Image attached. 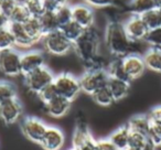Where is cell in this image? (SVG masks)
Wrapping results in <instances>:
<instances>
[{"mask_svg": "<svg viewBox=\"0 0 161 150\" xmlns=\"http://www.w3.org/2000/svg\"><path fill=\"white\" fill-rule=\"evenodd\" d=\"M104 42L109 54L114 58H123L131 53L132 42L128 38L124 23L119 21H109L104 33Z\"/></svg>", "mask_w": 161, "mask_h": 150, "instance_id": "cell-1", "label": "cell"}, {"mask_svg": "<svg viewBox=\"0 0 161 150\" xmlns=\"http://www.w3.org/2000/svg\"><path fill=\"white\" fill-rule=\"evenodd\" d=\"M99 47L101 36L96 28L93 27L84 31L82 36L73 44V50L84 64H86L99 55Z\"/></svg>", "mask_w": 161, "mask_h": 150, "instance_id": "cell-2", "label": "cell"}, {"mask_svg": "<svg viewBox=\"0 0 161 150\" xmlns=\"http://www.w3.org/2000/svg\"><path fill=\"white\" fill-rule=\"evenodd\" d=\"M53 84L56 88L58 96L64 97L65 99L72 102L82 92L78 77L71 73H61L54 77Z\"/></svg>", "mask_w": 161, "mask_h": 150, "instance_id": "cell-3", "label": "cell"}, {"mask_svg": "<svg viewBox=\"0 0 161 150\" xmlns=\"http://www.w3.org/2000/svg\"><path fill=\"white\" fill-rule=\"evenodd\" d=\"M78 80L82 92L92 96L94 93L107 85L109 75L107 73V69H97V71L85 69V72L78 77Z\"/></svg>", "mask_w": 161, "mask_h": 150, "instance_id": "cell-4", "label": "cell"}, {"mask_svg": "<svg viewBox=\"0 0 161 150\" xmlns=\"http://www.w3.org/2000/svg\"><path fill=\"white\" fill-rule=\"evenodd\" d=\"M41 42L44 51L51 55L63 56L73 50V43L69 42L60 30L44 36Z\"/></svg>", "mask_w": 161, "mask_h": 150, "instance_id": "cell-5", "label": "cell"}, {"mask_svg": "<svg viewBox=\"0 0 161 150\" xmlns=\"http://www.w3.org/2000/svg\"><path fill=\"white\" fill-rule=\"evenodd\" d=\"M55 75L47 66H43L25 76V84L27 88L33 94L38 95L47 86L53 83Z\"/></svg>", "mask_w": 161, "mask_h": 150, "instance_id": "cell-6", "label": "cell"}, {"mask_svg": "<svg viewBox=\"0 0 161 150\" xmlns=\"http://www.w3.org/2000/svg\"><path fill=\"white\" fill-rule=\"evenodd\" d=\"M0 72L8 77L21 75V53L17 49L0 52Z\"/></svg>", "mask_w": 161, "mask_h": 150, "instance_id": "cell-7", "label": "cell"}, {"mask_svg": "<svg viewBox=\"0 0 161 150\" xmlns=\"http://www.w3.org/2000/svg\"><path fill=\"white\" fill-rule=\"evenodd\" d=\"M49 126L38 117L28 116L21 120L20 128L23 136L30 141L40 145Z\"/></svg>", "mask_w": 161, "mask_h": 150, "instance_id": "cell-8", "label": "cell"}, {"mask_svg": "<svg viewBox=\"0 0 161 150\" xmlns=\"http://www.w3.org/2000/svg\"><path fill=\"white\" fill-rule=\"evenodd\" d=\"M43 66H45V55L41 50L30 49L21 53V75L27 76Z\"/></svg>", "mask_w": 161, "mask_h": 150, "instance_id": "cell-9", "label": "cell"}, {"mask_svg": "<svg viewBox=\"0 0 161 150\" xmlns=\"http://www.w3.org/2000/svg\"><path fill=\"white\" fill-rule=\"evenodd\" d=\"M124 28H125V31L127 33L128 38L130 39L132 43L145 41L146 36L149 32L147 25L142 20L141 16H138V14H131L124 22Z\"/></svg>", "mask_w": 161, "mask_h": 150, "instance_id": "cell-10", "label": "cell"}, {"mask_svg": "<svg viewBox=\"0 0 161 150\" xmlns=\"http://www.w3.org/2000/svg\"><path fill=\"white\" fill-rule=\"evenodd\" d=\"M23 115V106L22 103L17 98L10 99V101L0 105V120L5 125H14L17 124L21 119Z\"/></svg>", "mask_w": 161, "mask_h": 150, "instance_id": "cell-11", "label": "cell"}, {"mask_svg": "<svg viewBox=\"0 0 161 150\" xmlns=\"http://www.w3.org/2000/svg\"><path fill=\"white\" fill-rule=\"evenodd\" d=\"M72 20L84 30L93 28L95 25L94 9L85 3H76L72 6Z\"/></svg>", "mask_w": 161, "mask_h": 150, "instance_id": "cell-12", "label": "cell"}, {"mask_svg": "<svg viewBox=\"0 0 161 150\" xmlns=\"http://www.w3.org/2000/svg\"><path fill=\"white\" fill-rule=\"evenodd\" d=\"M121 62H123L124 69H125L130 82L139 79L145 73V69H147L145 65L143 58L136 53H130L124 56L121 58Z\"/></svg>", "mask_w": 161, "mask_h": 150, "instance_id": "cell-13", "label": "cell"}, {"mask_svg": "<svg viewBox=\"0 0 161 150\" xmlns=\"http://www.w3.org/2000/svg\"><path fill=\"white\" fill-rule=\"evenodd\" d=\"M65 143V135L60 128L49 126L40 146L43 150H61Z\"/></svg>", "mask_w": 161, "mask_h": 150, "instance_id": "cell-14", "label": "cell"}, {"mask_svg": "<svg viewBox=\"0 0 161 150\" xmlns=\"http://www.w3.org/2000/svg\"><path fill=\"white\" fill-rule=\"evenodd\" d=\"M44 109L45 113L52 118H62V117L66 116L67 113L71 109V102L65 99L64 97L56 96L49 103L44 104Z\"/></svg>", "mask_w": 161, "mask_h": 150, "instance_id": "cell-15", "label": "cell"}, {"mask_svg": "<svg viewBox=\"0 0 161 150\" xmlns=\"http://www.w3.org/2000/svg\"><path fill=\"white\" fill-rule=\"evenodd\" d=\"M10 31L12 32V36L14 38L16 47L23 50H30L34 47L36 43L32 41L25 29V25L21 23H9L8 25Z\"/></svg>", "mask_w": 161, "mask_h": 150, "instance_id": "cell-16", "label": "cell"}, {"mask_svg": "<svg viewBox=\"0 0 161 150\" xmlns=\"http://www.w3.org/2000/svg\"><path fill=\"white\" fill-rule=\"evenodd\" d=\"M107 86H108V88H109L110 93H112L113 97H114L115 102L121 101V99H124L129 94L130 82L114 79V77H109Z\"/></svg>", "mask_w": 161, "mask_h": 150, "instance_id": "cell-17", "label": "cell"}, {"mask_svg": "<svg viewBox=\"0 0 161 150\" xmlns=\"http://www.w3.org/2000/svg\"><path fill=\"white\" fill-rule=\"evenodd\" d=\"M129 138H130V129L127 125H124L121 127L117 128L116 130L110 134L109 140L113 145L118 150H125L129 147Z\"/></svg>", "mask_w": 161, "mask_h": 150, "instance_id": "cell-18", "label": "cell"}, {"mask_svg": "<svg viewBox=\"0 0 161 150\" xmlns=\"http://www.w3.org/2000/svg\"><path fill=\"white\" fill-rule=\"evenodd\" d=\"M145 65L150 71L161 73V49L159 47H150L142 55Z\"/></svg>", "mask_w": 161, "mask_h": 150, "instance_id": "cell-19", "label": "cell"}, {"mask_svg": "<svg viewBox=\"0 0 161 150\" xmlns=\"http://www.w3.org/2000/svg\"><path fill=\"white\" fill-rule=\"evenodd\" d=\"M127 126L131 132H138V134L147 136L150 126H151V121H150L148 115H137V116L130 118Z\"/></svg>", "mask_w": 161, "mask_h": 150, "instance_id": "cell-20", "label": "cell"}, {"mask_svg": "<svg viewBox=\"0 0 161 150\" xmlns=\"http://www.w3.org/2000/svg\"><path fill=\"white\" fill-rule=\"evenodd\" d=\"M39 20L42 28L43 36L60 30V25L56 19L55 12H44V14Z\"/></svg>", "mask_w": 161, "mask_h": 150, "instance_id": "cell-21", "label": "cell"}, {"mask_svg": "<svg viewBox=\"0 0 161 150\" xmlns=\"http://www.w3.org/2000/svg\"><path fill=\"white\" fill-rule=\"evenodd\" d=\"M92 137H93V135L91 134L90 129H88V127L85 124H78L73 132V137H72L73 148L78 149L80 146L84 145V143L87 140H90Z\"/></svg>", "mask_w": 161, "mask_h": 150, "instance_id": "cell-22", "label": "cell"}, {"mask_svg": "<svg viewBox=\"0 0 161 150\" xmlns=\"http://www.w3.org/2000/svg\"><path fill=\"white\" fill-rule=\"evenodd\" d=\"M25 29L27 31V33L29 34V36L32 39L34 43L41 42L43 39V32L42 28L40 25V20L36 18H30L27 22L25 23Z\"/></svg>", "mask_w": 161, "mask_h": 150, "instance_id": "cell-23", "label": "cell"}, {"mask_svg": "<svg viewBox=\"0 0 161 150\" xmlns=\"http://www.w3.org/2000/svg\"><path fill=\"white\" fill-rule=\"evenodd\" d=\"M60 31L64 34V36L69 41V42H72L74 44V43H75L76 41H77L80 36H82V34L84 33V31H85V30H84L82 27H80L77 23H75L73 20H72L71 22L66 23L65 25L61 27Z\"/></svg>", "mask_w": 161, "mask_h": 150, "instance_id": "cell-24", "label": "cell"}, {"mask_svg": "<svg viewBox=\"0 0 161 150\" xmlns=\"http://www.w3.org/2000/svg\"><path fill=\"white\" fill-rule=\"evenodd\" d=\"M129 148H132L135 150H154V147L151 146L146 135L131 131H130L129 138Z\"/></svg>", "mask_w": 161, "mask_h": 150, "instance_id": "cell-25", "label": "cell"}, {"mask_svg": "<svg viewBox=\"0 0 161 150\" xmlns=\"http://www.w3.org/2000/svg\"><path fill=\"white\" fill-rule=\"evenodd\" d=\"M107 73H108V75H109V77H114V79H118V80H123V81L130 82L127 76V74H126L125 69H124L121 58H114V60L108 64Z\"/></svg>", "mask_w": 161, "mask_h": 150, "instance_id": "cell-26", "label": "cell"}, {"mask_svg": "<svg viewBox=\"0 0 161 150\" xmlns=\"http://www.w3.org/2000/svg\"><path fill=\"white\" fill-rule=\"evenodd\" d=\"M92 98L94 99V102L97 105L102 106V107H107V106H110L115 103V99L107 85L102 87L96 93H94L92 95Z\"/></svg>", "mask_w": 161, "mask_h": 150, "instance_id": "cell-27", "label": "cell"}, {"mask_svg": "<svg viewBox=\"0 0 161 150\" xmlns=\"http://www.w3.org/2000/svg\"><path fill=\"white\" fill-rule=\"evenodd\" d=\"M153 0H131L129 3V9L132 14L142 16L143 14L154 9Z\"/></svg>", "mask_w": 161, "mask_h": 150, "instance_id": "cell-28", "label": "cell"}, {"mask_svg": "<svg viewBox=\"0 0 161 150\" xmlns=\"http://www.w3.org/2000/svg\"><path fill=\"white\" fill-rule=\"evenodd\" d=\"M14 98H17L16 86L11 82L0 81V105Z\"/></svg>", "mask_w": 161, "mask_h": 150, "instance_id": "cell-29", "label": "cell"}, {"mask_svg": "<svg viewBox=\"0 0 161 150\" xmlns=\"http://www.w3.org/2000/svg\"><path fill=\"white\" fill-rule=\"evenodd\" d=\"M141 18L145 21L149 30L161 28V9L154 8V9L143 14Z\"/></svg>", "mask_w": 161, "mask_h": 150, "instance_id": "cell-30", "label": "cell"}, {"mask_svg": "<svg viewBox=\"0 0 161 150\" xmlns=\"http://www.w3.org/2000/svg\"><path fill=\"white\" fill-rule=\"evenodd\" d=\"M30 18L31 17H30L25 6L17 5L14 7V9L12 10V12L10 14V16L8 17V20H9V23H21V25H25Z\"/></svg>", "mask_w": 161, "mask_h": 150, "instance_id": "cell-31", "label": "cell"}, {"mask_svg": "<svg viewBox=\"0 0 161 150\" xmlns=\"http://www.w3.org/2000/svg\"><path fill=\"white\" fill-rule=\"evenodd\" d=\"M10 49H16V42H14L12 32L7 25L0 29V52Z\"/></svg>", "mask_w": 161, "mask_h": 150, "instance_id": "cell-32", "label": "cell"}, {"mask_svg": "<svg viewBox=\"0 0 161 150\" xmlns=\"http://www.w3.org/2000/svg\"><path fill=\"white\" fill-rule=\"evenodd\" d=\"M149 142L152 147L157 148L161 146V124L159 123H151L150 129L147 135Z\"/></svg>", "mask_w": 161, "mask_h": 150, "instance_id": "cell-33", "label": "cell"}, {"mask_svg": "<svg viewBox=\"0 0 161 150\" xmlns=\"http://www.w3.org/2000/svg\"><path fill=\"white\" fill-rule=\"evenodd\" d=\"M25 8H27L31 18L40 19L45 12L42 0H30L29 3L25 5Z\"/></svg>", "mask_w": 161, "mask_h": 150, "instance_id": "cell-34", "label": "cell"}, {"mask_svg": "<svg viewBox=\"0 0 161 150\" xmlns=\"http://www.w3.org/2000/svg\"><path fill=\"white\" fill-rule=\"evenodd\" d=\"M55 16L61 29V27L72 21V6H69V5H62L55 12Z\"/></svg>", "mask_w": 161, "mask_h": 150, "instance_id": "cell-35", "label": "cell"}, {"mask_svg": "<svg viewBox=\"0 0 161 150\" xmlns=\"http://www.w3.org/2000/svg\"><path fill=\"white\" fill-rule=\"evenodd\" d=\"M36 96L40 98V101L43 103V105L47 103H49L50 101H52L53 98H55L56 96H58V92H56V88L55 86H54V84H50L49 86H47V87L44 88V90H42L40 93H39Z\"/></svg>", "mask_w": 161, "mask_h": 150, "instance_id": "cell-36", "label": "cell"}, {"mask_svg": "<svg viewBox=\"0 0 161 150\" xmlns=\"http://www.w3.org/2000/svg\"><path fill=\"white\" fill-rule=\"evenodd\" d=\"M145 41L148 44L151 45L152 47H159V49H161V28L149 30Z\"/></svg>", "mask_w": 161, "mask_h": 150, "instance_id": "cell-37", "label": "cell"}, {"mask_svg": "<svg viewBox=\"0 0 161 150\" xmlns=\"http://www.w3.org/2000/svg\"><path fill=\"white\" fill-rule=\"evenodd\" d=\"M17 5V0H0V11L8 18Z\"/></svg>", "mask_w": 161, "mask_h": 150, "instance_id": "cell-38", "label": "cell"}, {"mask_svg": "<svg viewBox=\"0 0 161 150\" xmlns=\"http://www.w3.org/2000/svg\"><path fill=\"white\" fill-rule=\"evenodd\" d=\"M82 1L92 8H106L115 3V0H82Z\"/></svg>", "mask_w": 161, "mask_h": 150, "instance_id": "cell-39", "label": "cell"}, {"mask_svg": "<svg viewBox=\"0 0 161 150\" xmlns=\"http://www.w3.org/2000/svg\"><path fill=\"white\" fill-rule=\"evenodd\" d=\"M45 12H56L62 3L58 0H42Z\"/></svg>", "mask_w": 161, "mask_h": 150, "instance_id": "cell-40", "label": "cell"}, {"mask_svg": "<svg viewBox=\"0 0 161 150\" xmlns=\"http://www.w3.org/2000/svg\"><path fill=\"white\" fill-rule=\"evenodd\" d=\"M99 150H118L109 139H97Z\"/></svg>", "mask_w": 161, "mask_h": 150, "instance_id": "cell-41", "label": "cell"}, {"mask_svg": "<svg viewBox=\"0 0 161 150\" xmlns=\"http://www.w3.org/2000/svg\"><path fill=\"white\" fill-rule=\"evenodd\" d=\"M77 150H99L98 149V143H97V139H95L94 137L86 141L84 145H82Z\"/></svg>", "mask_w": 161, "mask_h": 150, "instance_id": "cell-42", "label": "cell"}, {"mask_svg": "<svg viewBox=\"0 0 161 150\" xmlns=\"http://www.w3.org/2000/svg\"><path fill=\"white\" fill-rule=\"evenodd\" d=\"M150 121L151 123H159L161 124V106H158V107H154L151 112L148 115Z\"/></svg>", "mask_w": 161, "mask_h": 150, "instance_id": "cell-43", "label": "cell"}, {"mask_svg": "<svg viewBox=\"0 0 161 150\" xmlns=\"http://www.w3.org/2000/svg\"><path fill=\"white\" fill-rule=\"evenodd\" d=\"M8 25H9V20H8V18L3 14V12L0 11V29L7 27Z\"/></svg>", "mask_w": 161, "mask_h": 150, "instance_id": "cell-44", "label": "cell"}, {"mask_svg": "<svg viewBox=\"0 0 161 150\" xmlns=\"http://www.w3.org/2000/svg\"><path fill=\"white\" fill-rule=\"evenodd\" d=\"M29 1L30 0H17V3H18V5H21V6H25Z\"/></svg>", "mask_w": 161, "mask_h": 150, "instance_id": "cell-45", "label": "cell"}, {"mask_svg": "<svg viewBox=\"0 0 161 150\" xmlns=\"http://www.w3.org/2000/svg\"><path fill=\"white\" fill-rule=\"evenodd\" d=\"M154 3V7L158 8V9H161V0H153Z\"/></svg>", "mask_w": 161, "mask_h": 150, "instance_id": "cell-46", "label": "cell"}, {"mask_svg": "<svg viewBox=\"0 0 161 150\" xmlns=\"http://www.w3.org/2000/svg\"><path fill=\"white\" fill-rule=\"evenodd\" d=\"M58 1H60V3H62V5H69L71 0H58Z\"/></svg>", "mask_w": 161, "mask_h": 150, "instance_id": "cell-47", "label": "cell"}, {"mask_svg": "<svg viewBox=\"0 0 161 150\" xmlns=\"http://www.w3.org/2000/svg\"><path fill=\"white\" fill-rule=\"evenodd\" d=\"M125 150H135V149H132V148H129V147H128L127 149H125Z\"/></svg>", "mask_w": 161, "mask_h": 150, "instance_id": "cell-48", "label": "cell"}, {"mask_svg": "<svg viewBox=\"0 0 161 150\" xmlns=\"http://www.w3.org/2000/svg\"><path fill=\"white\" fill-rule=\"evenodd\" d=\"M69 150H77V149H75V148H72V149H69Z\"/></svg>", "mask_w": 161, "mask_h": 150, "instance_id": "cell-49", "label": "cell"}]
</instances>
